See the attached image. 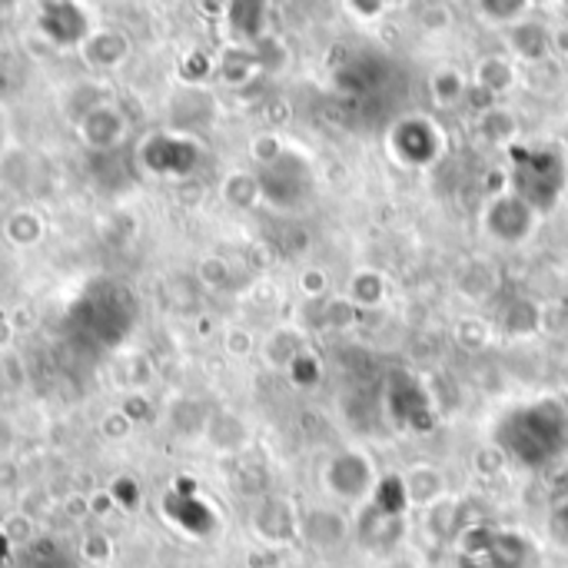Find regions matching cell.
I'll return each mask as SVG.
<instances>
[{
  "instance_id": "obj_1",
  "label": "cell",
  "mask_w": 568,
  "mask_h": 568,
  "mask_svg": "<svg viewBox=\"0 0 568 568\" xmlns=\"http://www.w3.org/2000/svg\"><path fill=\"white\" fill-rule=\"evenodd\" d=\"M133 296L116 283H97L90 286L70 310V329L73 339L83 346L110 349L123 339V333L133 323Z\"/></svg>"
},
{
  "instance_id": "obj_2",
  "label": "cell",
  "mask_w": 568,
  "mask_h": 568,
  "mask_svg": "<svg viewBox=\"0 0 568 568\" xmlns=\"http://www.w3.org/2000/svg\"><path fill=\"white\" fill-rule=\"evenodd\" d=\"M193 163V146L183 140H170V136H156L146 146V166L156 173H186Z\"/></svg>"
},
{
  "instance_id": "obj_3",
  "label": "cell",
  "mask_w": 568,
  "mask_h": 568,
  "mask_svg": "<svg viewBox=\"0 0 568 568\" xmlns=\"http://www.w3.org/2000/svg\"><path fill=\"white\" fill-rule=\"evenodd\" d=\"M256 532H260L266 542H286V539H293L296 519H293L290 506H286V503H266V506L256 513Z\"/></svg>"
},
{
  "instance_id": "obj_4",
  "label": "cell",
  "mask_w": 568,
  "mask_h": 568,
  "mask_svg": "<svg viewBox=\"0 0 568 568\" xmlns=\"http://www.w3.org/2000/svg\"><path fill=\"white\" fill-rule=\"evenodd\" d=\"M303 536L316 546V549H333L346 539V523L336 513H313L303 523Z\"/></svg>"
},
{
  "instance_id": "obj_5",
  "label": "cell",
  "mask_w": 568,
  "mask_h": 568,
  "mask_svg": "<svg viewBox=\"0 0 568 568\" xmlns=\"http://www.w3.org/2000/svg\"><path fill=\"white\" fill-rule=\"evenodd\" d=\"M486 559L496 568H519L526 562V546L513 536H499V539H489Z\"/></svg>"
},
{
  "instance_id": "obj_6",
  "label": "cell",
  "mask_w": 568,
  "mask_h": 568,
  "mask_svg": "<svg viewBox=\"0 0 568 568\" xmlns=\"http://www.w3.org/2000/svg\"><path fill=\"white\" fill-rule=\"evenodd\" d=\"M23 568H73V566H70L67 552H63L57 542L40 539V542H33V546L27 549V556H23Z\"/></svg>"
},
{
  "instance_id": "obj_7",
  "label": "cell",
  "mask_w": 568,
  "mask_h": 568,
  "mask_svg": "<svg viewBox=\"0 0 568 568\" xmlns=\"http://www.w3.org/2000/svg\"><path fill=\"white\" fill-rule=\"evenodd\" d=\"M7 556V539H3V532H0V559Z\"/></svg>"
}]
</instances>
